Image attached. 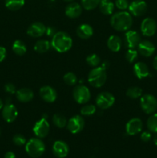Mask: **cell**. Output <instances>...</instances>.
I'll return each mask as SVG.
<instances>
[{"instance_id":"8fae6325","label":"cell","mask_w":157,"mask_h":158,"mask_svg":"<svg viewBox=\"0 0 157 158\" xmlns=\"http://www.w3.org/2000/svg\"><path fill=\"white\" fill-rule=\"evenodd\" d=\"M140 29H141V32L143 35L148 37L152 36L156 32V23L153 19L146 18L142 22Z\"/></svg>"},{"instance_id":"7c38bea8","label":"cell","mask_w":157,"mask_h":158,"mask_svg":"<svg viewBox=\"0 0 157 158\" xmlns=\"http://www.w3.org/2000/svg\"><path fill=\"white\" fill-rule=\"evenodd\" d=\"M2 116L7 123H12L18 117V110L15 106L11 103H7L2 108Z\"/></svg>"},{"instance_id":"7dc6e473","label":"cell","mask_w":157,"mask_h":158,"mask_svg":"<svg viewBox=\"0 0 157 158\" xmlns=\"http://www.w3.org/2000/svg\"><path fill=\"white\" fill-rule=\"evenodd\" d=\"M64 1H66V2H72V1H74V0H64Z\"/></svg>"},{"instance_id":"4316f807","label":"cell","mask_w":157,"mask_h":158,"mask_svg":"<svg viewBox=\"0 0 157 158\" xmlns=\"http://www.w3.org/2000/svg\"><path fill=\"white\" fill-rule=\"evenodd\" d=\"M25 4V0H6L5 5L11 11H17L21 9Z\"/></svg>"},{"instance_id":"74e56055","label":"cell","mask_w":157,"mask_h":158,"mask_svg":"<svg viewBox=\"0 0 157 158\" xmlns=\"http://www.w3.org/2000/svg\"><path fill=\"white\" fill-rule=\"evenodd\" d=\"M4 89L5 91L9 94H14L16 93V88H15V85L13 83H6L4 86Z\"/></svg>"},{"instance_id":"d6a6232c","label":"cell","mask_w":157,"mask_h":158,"mask_svg":"<svg viewBox=\"0 0 157 158\" xmlns=\"http://www.w3.org/2000/svg\"><path fill=\"white\" fill-rule=\"evenodd\" d=\"M100 61H101V60H100L99 56L95 53L90 54L86 57V63L89 66H92V67L98 66L100 63Z\"/></svg>"},{"instance_id":"8d00e7d4","label":"cell","mask_w":157,"mask_h":158,"mask_svg":"<svg viewBox=\"0 0 157 158\" xmlns=\"http://www.w3.org/2000/svg\"><path fill=\"white\" fill-rule=\"evenodd\" d=\"M115 6L120 10H126L129 8V3L128 0H115Z\"/></svg>"},{"instance_id":"d590c367","label":"cell","mask_w":157,"mask_h":158,"mask_svg":"<svg viewBox=\"0 0 157 158\" xmlns=\"http://www.w3.org/2000/svg\"><path fill=\"white\" fill-rule=\"evenodd\" d=\"M12 141L15 143L16 146H23L26 143V140L24 136H22V134H15V136L12 138Z\"/></svg>"},{"instance_id":"603a6c76","label":"cell","mask_w":157,"mask_h":158,"mask_svg":"<svg viewBox=\"0 0 157 158\" xmlns=\"http://www.w3.org/2000/svg\"><path fill=\"white\" fill-rule=\"evenodd\" d=\"M107 46L112 52H118L122 46V40L120 37L112 35L108 39Z\"/></svg>"},{"instance_id":"e575fe53","label":"cell","mask_w":157,"mask_h":158,"mask_svg":"<svg viewBox=\"0 0 157 158\" xmlns=\"http://www.w3.org/2000/svg\"><path fill=\"white\" fill-rule=\"evenodd\" d=\"M138 58V52L135 49H129L126 53V59L129 63H132Z\"/></svg>"},{"instance_id":"b9f144b4","label":"cell","mask_w":157,"mask_h":158,"mask_svg":"<svg viewBox=\"0 0 157 158\" xmlns=\"http://www.w3.org/2000/svg\"><path fill=\"white\" fill-rule=\"evenodd\" d=\"M4 158H15V154L13 152H12V151H8L5 154Z\"/></svg>"},{"instance_id":"52a82bcc","label":"cell","mask_w":157,"mask_h":158,"mask_svg":"<svg viewBox=\"0 0 157 158\" xmlns=\"http://www.w3.org/2000/svg\"><path fill=\"white\" fill-rule=\"evenodd\" d=\"M95 103L99 108L102 110H106L114 104L115 97L109 92H102L96 97Z\"/></svg>"},{"instance_id":"ffe728a7","label":"cell","mask_w":157,"mask_h":158,"mask_svg":"<svg viewBox=\"0 0 157 158\" xmlns=\"http://www.w3.org/2000/svg\"><path fill=\"white\" fill-rule=\"evenodd\" d=\"M133 72L135 77L139 80L146 78L149 75V70L147 65L143 62H138L135 63L133 66Z\"/></svg>"},{"instance_id":"4dcf8cb0","label":"cell","mask_w":157,"mask_h":158,"mask_svg":"<svg viewBox=\"0 0 157 158\" xmlns=\"http://www.w3.org/2000/svg\"><path fill=\"white\" fill-rule=\"evenodd\" d=\"M101 0H81L82 6L86 10H92L99 5Z\"/></svg>"},{"instance_id":"30bf717a","label":"cell","mask_w":157,"mask_h":158,"mask_svg":"<svg viewBox=\"0 0 157 158\" xmlns=\"http://www.w3.org/2000/svg\"><path fill=\"white\" fill-rule=\"evenodd\" d=\"M128 9L134 16H142L147 11V4L143 0H134L129 4Z\"/></svg>"},{"instance_id":"bcb514c9","label":"cell","mask_w":157,"mask_h":158,"mask_svg":"<svg viewBox=\"0 0 157 158\" xmlns=\"http://www.w3.org/2000/svg\"><path fill=\"white\" fill-rule=\"evenodd\" d=\"M3 106H4V104H3V101L1 100V99H0V110L2 109Z\"/></svg>"},{"instance_id":"f6af8a7d","label":"cell","mask_w":157,"mask_h":158,"mask_svg":"<svg viewBox=\"0 0 157 158\" xmlns=\"http://www.w3.org/2000/svg\"><path fill=\"white\" fill-rule=\"evenodd\" d=\"M153 142H154V143H155V144L157 146V133H156V134H155V135L154 136Z\"/></svg>"},{"instance_id":"6da1fadb","label":"cell","mask_w":157,"mask_h":158,"mask_svg":"<svg viewBox=\"0 0 157 158\" xmlns=\"http://www.w3.org/2000/svg\"><path fill=\"white\" fill-rule=\"evenodd\" d=\"M110 24L114 29L119 32L128 31L132 25V17L129 12L120 11L112 15Z\"/></svg>"},{"instance_id":"e0dca14e","label":"cell","mask_w":157,"mask_h":158,"mask_svg":"<svg viewBox=\"0 0 157 158\" xmlns=\"http://www.w3.org/2000/svg\"><path fill=\"white\" fill-rule=\"evenodd\" d=\"M126 46L129 49H135L141 42V37L136 31L128 30L125 35Z\"/></svg>"},{"instance_id":"4fadbf2b","label":"cell","mask_w":157,"mask_h":158,"mask_svg":"<svg viewBox=\"0 0 157 158\" xmlns=\"http://www.w3.org/2000/svg\"><path fill=\"white\" fill-rule=\"evenodd\" d=\"M143 129V122L139 118H132L126 125V132L128 135L134 136L139 134Z\"/></svg>"},{"instance_id":"5bb4252c","label":"cell","mask_w":157,"mask_h":158,"mask_svg":"<svg viewBox=\"0 0 157 158\" xmlns=\"http://www.w3.org/2000/svg\"><path fill=\"white\" fill-rule=\"evenodd\" d=\"M52 152L56 157L65 158L69 154V148L66 142L56 140L52 146Z\"/></svg>"},{"instance_id":"484cf974","label":"cell","mask_w":157,"mask_h":158,"mask_svg":"<svg viewBox=\"0 0 157 158\" xmlns=\"http://www.w3.org/2000/svg\"><path fill=\"white\" fill-rule=\"evenodd\" d=\"M12 50L16 55L23 56L26 54L27 48L22 40H15L12 44Z\"/></svg>"},{"instance_id":"5b68a950","label":"cell","mask_w":157,"mask_h":158,"mask_svg":"<svg viewBox=\"0 0 157 158\" xmlns=\"http://www.w3.org/2000/svg\"><path fill=\"white\" fill-rule=\"evenodd\" d=\"M140 106L146 114H152L157 110V99L151 94H145L140 99Z\"/></svg>"},{"instance_id":"f546056e","label":"cell","mask_w":157,"mask_h":158,"mask_svg":"<svg viewBox=\"0 0 157 158\" xmlns=\"http://www.w3.org/2000/svg\"><path fill=\"white\" fill-rule=\"evenodd\" d=\"M142 94H143V90L141 88L138 87V86H132L126 91V96L131 99L139 98V97H142Z\"/></svg>"},{"instance_id":"7bdbcfd3","label":"cell","mask_w":157,"mask_h":158,"mask_svg":"<svg viewBox=\"0 0 157 158\" xmlns=\"http://www.w3.org/2000/svg\"><path fill=\"white\" fill-rule=\"evenodd\" d=\"M152 66H153V68L157 70V56L154 58L153 60V63H152Z\"/></svg>"},{"instance_id":"ac0fdd59","label":"cell","mask_w":157,"mask_h":158,"mask_svg":"<svg viewBox=\"0 0 157 158\" xmlns=\"http://www.w3.org/2000/svg\"><path fill=\"white\" fill-rule=\"evenodd\" d=\"M137 48H138V52L145 57L151 56L153 55L155 51V47L153 43L148 40L140 42Z\"/></svg>"},{"instance_id":"8992f818","label":"cell","mask_w":157,"mask_h":158,"mask_svg":"<svg viewBox=\"0 0 157 158\" xmlns=\"http://www.w3.org/2000/svg\"><path fill=\"white\" fill-rule=\"evenodd\" d=\"M72 95L75 102L80 104L87 103L91 98V94L89 88L83 85H78L75 86L73 89Z\"/></svg>"},{"instance_id":"836d02e7","label":"cell","mask_w":157,"mask_h":158,"mask_svg":"<svg viewBox=\"0 0 157 158\" xmlns=\"http://www.w3.org/2000/svg\"><path fill=\"white\" fill-rule=\"evenodd\" d=\"M63 80H64L65 83L69 86H74L76 84L77 81H78V79H77L75 74L72 72H69L65 74L63 77Z\"/></svg>"},{"instance_id":"d6986e66","label":"cell","mask_w":157,"mask_h":158,"mask_svg":"<svg viewBox=\"0 0 157 158\" xmlns=\"http://www.w3.org/2000/svg\"><path fill=\"white\" fill-rule=\"evenodd\" d=\"M83 12V6L77 2H71L66 7L65 13L70 19H76Z\"/></svg>"},{"instance_id":"2e32d148","label":"cell","mask_w":157,"mask_h":158,"mask_svg":"<svg viewBox=\"0 0 157 158\" xmlns=\"http://www.w3.org/2000/svg\"><path fill=\"white\" fill-rule=\"evenodd\" d=\"M39 95L42 99L47 103H53L57 98V93L55 89L49 86H42L39 89Z\"/></svg>"},{"instance_id":"60d3db41","label":"cell","mask_w":157,"mask_h":158,"mask_svg":"<svg viewBox=\"0 0 157 158\" xmlns=\"http://www.w3.org/2000/svg\"><path fill=\"white\" fill-rule=\"evenodd\" d=\"M6 54H7V51H6V48L3 46H0V63L6 59Z\"/></svg>"},{"instance_id":"44dd1931","label":"cell","mask_w":157,"mask_h":158,"mask_svg":"<svg viewBox=\"0 0 157 158\" xmlns=\"http://www.w3.org/2000/svg\"><path fill=\"white\" fill-rule=\"evenodd\" d=\"M16 94V98L18 101L22 103H28L31 101L34 97V94L32 90L28 88H22L18 89L15 93Z\"/></svg>"},{"instance_id":"d4e9b609","label":"cell","mask_w":157,"mask_h":158,"mask_svg":"<svg viewBox=\"0 0 157 158\" xmlns=\"http://www.w3.org/2000/svg\"><path fill=\"white\" fill-rule=\"evenodd\" d=\"M51 43L47 40H38L34 46V50L38 53H45L50 49Z\"/></svg>"},{"instance_id":"7a4b0ae2","label":"cell","mask_w":157,"mask_h":158,"mask_svg":"<svg viewBox=\"0 0 157 158\" xmlns=\"http://www.w3.org/2000/svg\"><path fill=\"white\" fill-rule=\"evenodd\" d=\"M51 46L58 52H66L72 46V40L65 32H57L52 37Z\"/></svg>"},{"instance_id":"ab89813d","label":"cell","mask_w":157,"mask_h":158,"mask_svg":"<svg viewBox=\"0 0 157 158\" xmlns=\"http://www.w3.org/2000/svg\"><path fill=\"white\" fill-rule=\"evenodd\" d=\"M56 29H55L52 26H49V27H46V35L49 37H52L55 33H56Z\"/></svg>"},{"instance_id":"f35d334b","label":"cell","mask_w":157,"mask_h":158,"mask_svg":"<svg viewBox=\"0 0 157 158\" xmlns=\"http://www.w3.org/2000/svg\"><path fill=\"white\" fill-rule=\"evenodd\" d=\"M140 138L143 142H149L152 138V135H151L150 131H144L141 134Z\"/></svg>"},{"instance_id":"3957f363","label":"cell","mask_w":157,"mask_h":158,"mask_svg":"<svg viewBox=\"0 0 157 158\" xmlns=\"http://www.w3.org/2000/svg\"><path fill=\"white\" fill-rule=\"evenodd\" d=\"M46 151V145L40 138H32L26 142V151L32 158L41 157Z\"/></svg>"},{"instance_id":"c3c4849f","label":"cell","mask_w":157,"mask_h":158,"mask_svg":"<svg viewBox=\"0 0 157 158\" xmlns=\"http://www.w3.org/2000/svg\"><path fill=\"white\" fill-rule=\"evenodd\" d=\"M1 133H2V131H1V128H0V135H1Z\"/></svg>"},{"instance_id":"cb8c5ba5","label":"cell","mask_w":157,"mask_h":158,"mask_svg":"<svg viewBox=\"0 0 157 158\" xmlns=\"http://www.w3.org/2000/svg\"><path fill=\"white\" fill-rule=\"evenodd\" d=\"M99 6L100 11L104 15H111L115 8V5L110 0H101Z\"/></svg>"},{"instance_id":"9a60e30c","label":"cell","mask_w":157,"mask_h":158,"mask_svg":"<svg viewBox=\"0 0 157 158\" xmlns=\"http://www.w3.org/2000/svg\"><path fill=\"white\" fill-rule=\"evenodd\" d=\"M46 27L43 23L39 22H35L32 23L29 26L27 29V34L31 37L33 38H38L41 37L46 33Z\"/></svg>"},{"instance_id":"277c9868","label":"cell","mask_w":157,"mask_h":158,"mask_svg":"<svg viewBox=\"0 0 157 158\" xmlns=\"http://www.w3.org/2000/svg\"><path fill=\"white\" fill-rule=\"evenodd\" d=\"M106 78H107L106 69H105L102 66L94 67L88 75L89 83H90L91 86L96 88L102 87L106 83Z\"/></svg>"},{"instance_id":"ee69618b","label":"cell","mask_w":157,"mask_h":158,"mask_svg":"<svg viewBox=\"0 0 157 158\" xmlns=\"http://www.w3.org/2000/svg\"><path fill=\"white\" fill-rule=\"evenodd\" d=\"M101 66H102V67H103V68H104L105 69H107V68L109 66V63H108L107 61H105L104 63H103V64H102Z\"/></svg>"},{"instance_id":"1f68e13d","label":"cell","mask_w":157,"mask_h":158,"mask_svg":"<svg viewBox=\"0 0 157 158\" xmlns=\"http://www.w3.org/2000/svg\"><path fill=\"white\" fill-rule=\"evenodd\" d=\"M95 112H96V107L93 104L85 105V106H83L81 108V110H80V113H81L82 115L85 116V117L92 116L93 114H95Z\"/></svg>"},{"instance_id":"f1b7e54d","label":"cell","mask_w":157,"mask_h":158,"mask_svg":"<svg viewBox=\"0 0 157 158\" xmlns=\"http://www.w3.org/2000/svg\"><path fill=\"white\" fill-rule=\"evenodd\" d=\"M147 128L151 133L156 134L157 133V114H152L150 117L148 118Z\"/></svg>"},{"instance_id":"83f0119b","label":"cell","mask_w":157,"mask_h":158,"mask_svg":"<svg viewBox=\"0 0 157 158\" xmlns=\"http://www.w3.org/2000/svg\"><path fill=\"white\" fill-rule=\"evenodd\" d=\"M52 122L58 128H64L67 125V120L66 117L61 114H55L52 117Z\"/></svg>"},{"instance_id":"7402d4cb","label":"cell","mask_w":157,"mask_h":158,"mask_svg":"<svg viewBox=\"0 0 157 158\" xmlns=\"http://www.w3.org/2000/svg\"><path fill=\"white\" fill-rule=\"evenodd\" d=\"M76 33L79 38L88 40L93 35V29L89 24H82L77 28Z\"/></svg>"},{"instance_id":"ba28073f","label":"cell","mask_w":157,"mask_h":158,"mask_svg":"<svg viewBox=\"0 0 157 158\" xmlns=\"http://www.w3.org/2000/svg\"><path fill=\"white\" fill-rule=\"evenodd\" d=\"M85 126V120L83 117L78 115H75L71 117L67 122V129L72 134H75L81 132Z\"/></svg>"},{"instance_id":"9c48e42d","label":"cell","mask_w":157,"mask_h":158,"mask_svg":"<svg viewBox=\"0 0 157 158\" xmlns=\"http://www.w3.org/2000/svg\"><path fill=\"white\" fill-rule=\"evenodd\" d=\"M32 131H33L34 134L37 137H38V138H45L49 134V123H48L47 120L46 118L42 117L35 123Z\"/></svg>"}]
</instances>
